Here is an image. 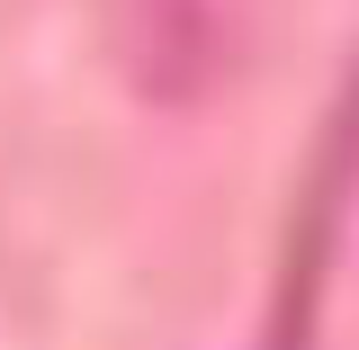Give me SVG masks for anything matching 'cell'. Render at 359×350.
Instances as JSON below:
<instances>
[{
	"mask_svg": "<svg viewBox=\"0 0 359 350\" xmlns=\"http://www.w3.org/2000/svg\"><path fill=\"white\" fill-rule=\"evenodd\" d=\"M351 198H359V81L341 90L332 126L314 144L306 198H297V234H287V269H278L269 350H306V323H314V297H323V269H332V243H341V224H351Z\"/></svg>",
	"mask_w": 359,
	"mask_h": 350,
	"instance_id": "6da1fadb",
	"label": "cell"
}]
</instances>
